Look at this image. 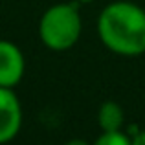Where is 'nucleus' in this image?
Returning a JSON list of instances; mask_svg holds the SVG:
<instances>
[{
  "label": "nucleus",
  "instance_id": "1",
  "mask_svg": "<svg viewBox=\"0 0 145 145\" xmlns=\"http://www.w3.org/2000/svg\"><path fill=\"white\" fill-rule=\"evenodd\" d=\"M97 35L106 50L121 57L145 53V9L118 0L103 7L97 17Z\"/></svg>",
  "mask_w": 145,
  "mask_h": 145
},
{
  "label": "nucleus",
  "instance_id": "2",
  "mask_svg": "<svg viewBox=\"0 0 145 145\" xmlns=\"http://www.w3.org/2000/svg\"><path fill=\"white\" fill-rule=\"evenodd\" d=\"M83 20L75 4H53L39 20V39L52 52H66L77 44Z\"/></svg>",
  "mask_w": 145,
  "mask_h": 145
},
{
  "label": "nucleus",
  "instance_id": "3",
  "mask_svg": "<svg viewBox=\"0 0 145 145\" xmlns=\"http://www.w3.org/2000/svg\"><path fill=\"white\" fill-rule=\"evenodd\" d=\"M22 129V105L13 88L0 86V145L9 143Z\"/></svg>",
  "mask_w": 145,
  "mask_h": 145
},
{
  "label": "nucleus",
  "instance_id": "4",
  "mask_svg": "<svg viewBox=\"0 0 145 145\" xmlns=\"http://www.w3.org/2000/svg\"><path fill=\"white\" fill-rule=\"evenodd\" d=\"M24 53L11 40L0 39V86L15 88L24 77Z\"/></svg>",
  "mask_w": 145,
  "mask_h": 145
},
{
  "label": "nucleus",
  "instance_id": "5",
  "mask_svg": "<svg viewBox=\"0 0 145 145\" xmlns=\"http://www.w3.org/2000/svg\"><path fill=\"white\" fill-rule=\"evenodd\" d=\"M125 123V114L123 108L116 101H105L97 110V125L101 132L110 131H121Z\"/></svg>",
  "mask_w": 145,
  "mask_h": 145
},
{
  "label": "nucleus",
  "instance_id": "6",
  "mask_svg": "<svg viewBox=\"0 0 145 145\" xmlns=\"http://www.w3.org/2000/svg\"><path fill=\"white\" fill-rule=\"evenodd\" d=\"M92 145H132V142L131 136L125 134L123 131H110V132H101Z\"/></svg>",
  "mask_w": 145,
  "mask_h": 145
},
{
  "label": "nucleus",
  "instance_id": "7",
  "mask_svg": "<svg viewBox=\"0 0 145 145\" xmlns=\"http://www.w3.org/2000/svg\"><path fill=\"white\" fill-rule=\"evenodd\" d=\"M134 131H131L132 132V138H131V142L132 145H145V131H138V127H132Z\"/></svg>",
  "mask_w": 145,
  "mask_h": 145
},
{
  "label": "nucleus",
  "instance_id": "8",
  "mask_svg": "<svg viewBox=\"0 0 145 145\" xmlns=\"http://www.w3.org/2000/svg\"><path fill=\"white\" fill-rule=\"evenodd\" d=\"M63 145H92V143H88L86 140H83V138H74V140H68V142L63 143Z\"/></svg>",
  "mask_w": 145,
  "mask_h": 145
},
{
  "label": "nucleus",
  "instance_id": "9",
  "mask_svg": "<svg viewBox=\"0 0 145 145\" xmlns=\"http://www.w3.org/2000/svg\"><path fill=\"white\" fill-rule=\"evenodd\" d=\"M77 4H90V2H94V0H75Z\"/></svg>",
  "mask_w": 145,
  "mask_h": 145
}]
</instances>
